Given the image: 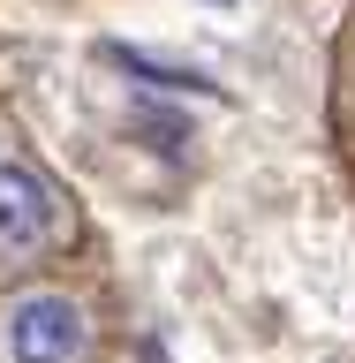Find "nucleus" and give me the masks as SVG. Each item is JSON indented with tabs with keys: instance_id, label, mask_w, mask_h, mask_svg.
<instances>
[{
	"instance_id": "7ed1b4c3",
	"label": "nucleus",
	"mask_w": 355,
	"mask_h": 363,
	"mask_svg": "<svg viewBox=\"0 0 355 363\" xmlns=\"http://www.w3.org/2000/svg\"><path fill=\"white\" fill-rule=\"evenodd\" d=\"M333 129L355 152V8H348V23H340V45H333Z\"/></svg>"
},
{
	"instance_id": "f03ea898",
	"label": "nucleus",
	"mask_w": 355,
	"mask_h": 363,
	"mask_svg": "<svg viewBox=\"0 0 355 363\" xmlns=\"http://www.w3.org/2000/svg\"><path fill=\"white\" fill-rule=\"evenodd\" d=\"M98 356H106V318L84 280L53 265L0 288V363H98Z\"/></svg>"
},
{
	"instance_id": "f257e3e1",
	"label": "nucleus",
	"mask_w": 355,
	"mask_h": 363,
	"mask_svg": "<svg viewBox=\"0 0 355 363\" xmlns=\"http://www.w3.org/2000/svg\"><path fill=\"white\" fill-rule=\"evenodd\" d=\"M76 242H84V212L68 197V182L0 121V288L68 265Z\"/></svg>"
}]
</instances>
